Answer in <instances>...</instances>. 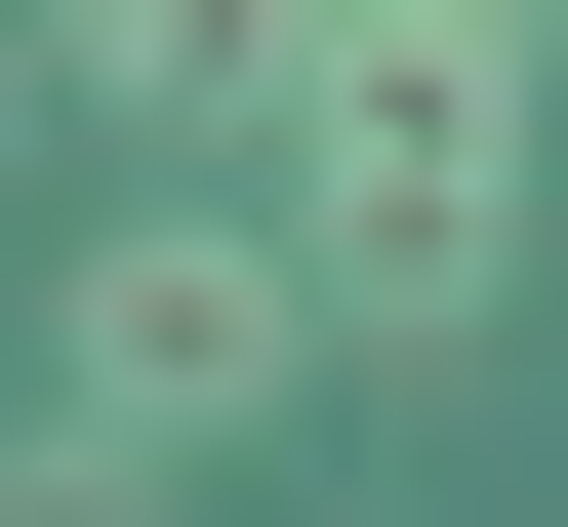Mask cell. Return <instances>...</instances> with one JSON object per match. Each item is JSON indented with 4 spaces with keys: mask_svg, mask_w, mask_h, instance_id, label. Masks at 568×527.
Listing matches in <instances>:
<instances>
[{
    "mask_svg": "<svg viewBox=\"0 0 568 527\" xmlns=\"http://www.w3.org/2000/svg\"><path fill=\"white\" fill-rule=\"evenodd\" d=\"M0 527H163V446H82V406H41V446H0Z\"/></svg>",
    "mask_w": 568,
    "mask_h": 527,
    "instance_id": "4",
    "label": "cell"
},
{
    "mask_svg": "<svg viewBox=\"0 0 568 527\" xmlns=\"http://www.w3.org/2000/svg\"><path fill=\"white\" fill-rule=\"evenodd\" d=\"M0 82H41V41H0Z\"/></svg>",
    "mask_w": 568,
    "mask_h": 527,
    "instance_id": "5",
    "label": "cell"
},
{
    "mask_svg": "<svg viewBox=\"0 0 568 527\" xmlns=\"http://www.w3.org/2000/svg\"><path fill=\"white\" fill-rule=\"evenodd\" d=\"M284 365H325V244H284V203H122V244H82V365H41V406H82V446H244Z\"/></svg>",
    "mask_w": 568,
    "mask_h": 527,
    "instance_id": "2",
    "label": "cell"
},
{
    "mask_svg": "<svg viewBox=\"0 0 568 527\" xmlns=\"http://www.w3.org/2000/svg\"><path fill=\"white\" fill-rule=\"evenodd\" d=\"M0 41L122 82V122H284V82H325V0H0Z\"/></svg>",
    "mask_w": 568,
    "mask_h": 527,
    "instance_id": "3",
    "label": "cell"
},
{
    "mask_svg": "<svg viewBox=\"0 0 568 527\" xmlns=\"http://www.w3.org/2000/svg\"><path fill=\"white\" fill-rule=\"evenodd\" d=\"M284 244H325V325H487V244H528V41H325V82H284Z\"/></svg>",
    "mask_w": 568,
    "mask_h": 527,
    "instance_id": "1",
    "label": "cell"
}]
</instances>
